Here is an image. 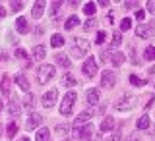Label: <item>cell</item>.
I'll return each instance as SVG.
<instances>
[{
	"label": "cell",
	"instance_id": "obj_1",
	"mask_svg": "<svg viewBox=\"0 0 155 141\" xmlns=\"http://www.w3.org/2000/svg\"><path fill=\"white\" fill-rule=\"evenodd\" d=\"M87 50H89V41H85V39H74V45H72V50L70 54L74 58H84L87 54Z\"/></svg>",
	"mask_w": 155,
	"mask_h": 141
},
{
	"label": "cell",
	"instance_id": "obj_2",
	"mask_svg": "<svg viewBox=\"0 0 155 141\" xmlns=\"http://www.w3.org/2000/svg\"><path fill=\"white\" fill-rule=\"evenodd\" d=\"M52 75H54V66L43 64V66L37 70V83H39V85H47V81H51Z\"/></svg>",
	"mask_w": 155,
	"mask_h": 141
},
{
	"label": "cell",
	"instance_id": "obj_3",
	"mask_svg": "<svg viewBox=\"0 0 155 141\" xmlns=\"http://www.w3.org/2000/svg\"><path fill=\"white\" fill-rule=\"evenodd\" d=\"M78 95L74 91H68L64 95V99H62V104H60V114L62 116H70L72 114V108H74V103H76Z\"/></svg>",
	"mask_w": 155,
	"mask_h": 141
},
{
	"label": "cell",
	"instance_id": "obj_4",
	"mask_svg": "<svg viewBox=\"0 0 155 141\" xmlns=\"http://www.w3.org/2000/svg\"><path fill=\"white\" fill-rule=\"evenodd\" d=\"M136 106V97L132 93H126L120 97V101L114 104V108L116 110H130V108H134Z\"/></svg>",
	"mask_w": 155,
	"mask_h": 141
},
{
	"label": "cell",
	"instance_id": "obj_5",
	"mask_svg": "<svg viewBox=\"0 0 155 141\" xmlns=\"http://www.w3.org/2000/svg\"><path fill=\"white\" fill-rule=\"evenodd\" d=\"M81 70H84V75L85 77H95L97 75V62L93 60V56H89L84 62V68H81Z\"/></svg>",
	"mask_w": 155,
	"mask_h": 141
},
{
	"label": "cell",
	"instance_id": "obj_6",
	"mask_svg": "<svg viewBox=\"0 0 155 141\" xmlns=\"http://www.w3.org/2000/svg\"><path fill=\"white\" fill-rule=\"evenodd\" d=\"M114 83H116L114 72H113V70H105L103 75H101V85L107 87V89H110V87H114Z\"/></svg>",
	"mask_w": 155,
	"mask_h": 141
},
{
	"label": "cell",
	"instance_id": "obj_7",
	"mask_svg": "<svg viewBox=\"0 0 155 141\" xmlns=\"http://www.w3.org/2000/svg\"><path fill=\"white\" fill-rule=\"evenodd\" d=\"M91 135H93V126H91V124L84 126V128H76V137H78V139L87 141Z\"/></svg>",
	"mask_w": 155,
	"mask_h": 141
},
{
	"label": "cell",
	"instance_id": "obj_8",
	"mask_svg": "<svg viewBox=\"0 0 155 141\" xmlns=\"http://www.w3.org/2000/svg\"><path fill=\"white\" fill-rule=\"evenodd\" d=\"M56 97H58L56 89H51L48 93H45V97H43V106H45V108H52L54 103H56Z\"/></svg>",
	"mask_w": 155,
	"mask_h": 141
},
{
	"label": "cell",
	"instance_id": "obj_9",
	"mask_svg": "<svg viewBox=\"0 0 155 141\" xmlns=\"http://www.w3.org/2000/svg\"><path fill=\"white\" fill-rule=\"evenodd\" d=\"M41 122H43V116L41 114H37V112H33L31 116L27 118V122H25V128L31 132V130H35L37 126H41Z\"/></svg>",
	"mask_w": 155,
	"mask_h": 141
},
{
	"label": "cell",
	"instance_id": "obj_10",
	"mask_svg": "<svg viewBox=\"0 0 155 141\" xmlns=\"http://www.w3.org/2000/svg\"><path fill=\"white\" fill-rule=\"evenodd\" d=\"M91 110H84L81 114H78L76 116V120H74V128H81V124H85V122H89L91 120Z\"/></svg>",
	"mask_w": 155,
	"mask_h": 141
},
{
	"label": "cell",
	"instance_id": "obj_11",
	"mask_svg": "<svg viewBox=\"0 0 155 141\" xmlns=\"http://www.w3.org/2000/svg\"><path fill=\"white\" fill-rule=\"evenodd\" d=\"M136 35H138L140 39H149V37H151V31H149L147 23H140L138 29H136Z\"/></svg>",
	"mask_w": 155,
	"mask_h": 141
},
{
	"label": "cell",
	"instance_id": "obj_12",
	"mask_svg": "<svg viewBox=\"0 0 155 141\" xmlns=\"http://www.w3.org/2000/svg\"><path fill=\"white\" fill-rule=\"evenodd\" d=\"M16 29L21 33V35L29 33V23H27V19H25V18H18V19H16Z\"/></svg>",
	"mask_w": 155,
	"mask_h": 141
},
{
	"label": "cell",
	"instance_id": "obj_13",
	"mask_svg": "<svg viewBox=\"0 0 155 141\" xmlns=\"http://www.w3.org/2000/svg\"><path fill=\"white\" fill-rule=\"evenodd\" d=\"M31 54H33V60H43V58H45V54H47V48L43 46V45H37V46L31 50Z\"/></svg>",
	"mask_w": 155,
	"mask_h": 141
},
{
	"label": "cell",
	"instance_id": "obj_14",
	"mask_svg": "<svg viewBox=\"0 0 155 141\" xmlns=\"http://www.w3.org/2000/svg\"><path fill=\"white\" fill-rule=\"evenodd\" d=\"M85 99H87L89 104H97V103H99V91H97V89H89L85 93Z\"/></svg>",
	"mask_w": 155,
	"mask_h": 141
},
{
	"label": "cell",
	"instance_id": "obj_15",
	"mask_svg": "<svg viewBox=\"0 0 155 141\" xmlns=\"http://www.w3.org/2000/svg\"><path fill=\"white\" fill-rule=\"evenodd\" d=\"M113 128H114V118L113 116H107L103 120V124H101V132H113Z\"/></svg>",
	"mask_w": 155,
	"mask_h": 141
},
{
	"label": "cell",
	"instance_id": "obj_16",
	"mask_svg": "<svg viewBox=\"0 0 155 141\" xmlns=\"http://www.w3.org/2000/svg\"><path fill=\"white\" fill-rule=\"evenodd\" d=\"M10 85H12L10 75H4V77H2V85H0V89H2V95H4V97H10Z\"/></svg>",
	"mask_w": 155,
	"mask_h": 141
},
{
	"label": "cell",
	"instance_id": "obj_17",
	"mask_svg": "<svg viewBox=\"0 0 155 141\" xmlns=\"http://www.w3.org/2000/svg\"><path fill=\"white\" fill-rule=\"evenodd\" d=\"M110 62H113V66H116V68H118V66H122V62H124V54H122V52H110Z\"/></svg>",
	"mask_w": 155,
	"mask_h": 141
},
{
	"label": "cell",
	"instance_id": "obj_18",
	"mask_svg": "<svg viewBox=\"0 0 155 141\" xmlns=\"http://www.w3.org/2000/svg\"><path fill=\"white\" fill-rule=\"evenodd\" d=\"M43 12H45V6H43V2H35V4H33V12H31L33 19H39V18L43 16Z\"/></svg>",
	"mask_w": 155,
	"mask_h": 141
},
{
	"label": "cell",
	"instance_id": "obj_19",
	"mask_svg": "<svg viewBox=\"0 0 155 141\" xmlns=\"http://www.w3.org/2000/svg\"><path fill=\"white\" fill-rule=\"evenodd\" d=\"M62 10V2H52L51 4V16H52V21H58V12Z\"/></svg>",
	"mask_w": 155,
	"mask_h": 141
},
{
	"label": "cell",
	"instance_id": "obj_20",
	"mask_svg": "<svg viewBox=\"0 0 155 141\" xmlns=\"http://www.w3.org/2000/svg\"><path fill=\"white\" fill-rule=\"evenodd\" d=\"M136 126H138V130H147L149 126H151V120H149V116H147V114H143L142 118L138 120V124H136Z\"/></svg>",
	"mask_w": 155,
	"mask_h": 141
},
{
	"label": "cell",
	"instance_id": "obj_21",
	"mask_svg": "<svg viewBox=\"0 0 155 141\" xmlns=\"http://www.w3.org/2000/svg\"><path fill=\"white\" fill-rule=\"evenodd\" d=\"M16 83L19 85V89L29 91V83H27V79H25V75H23V74H18L16 75Z\"/></svg>",
	"mask_w": 155,
	"mask_h": 141
},
{
	"label": "cell",
	"instance_id": "obj_22",
	"mask_svg": "<svg viewBox=\"0 0 155 141\" xmlns=\"http://www.w3.org/2000/svg\"><path fill=\"white\" fill-rule=\"evenodd\" d=\"M48 137H51V132L47 128H41L35 135V141H48Z\"/></svg>",
	"mask_w": 155,
	"mask_h": 141
},
{
	"label": "cell",
	"instance_id": "obj_23",
	"mask_svg": "<svg viewBox=\"0 0 155 141\" xmlns=\"http://www.w3.org/2000/svg\"><path fill=\"white\" fill-rule=\"evenodd\" d=\"M54 58H56V62H58L62 68H66V70L70 68V58H68L66 54H54Z\"/></svg>",
	"mask_w": 155,
	"mask_h": 141
},
{
	"label": "cell",
	"instance_id": "obj_24",
	"mask_svg": "<svg viewBox=\"0 0 155 141\" xmlns=\"http://www.w3.org/2000/svg\"><path fill=\"white\" fill-rule=\"evenodd\" d=\"M8 114H10V116H18V114H19V104L16 103V99L10 101V104H8Z\"/></svg>",
	"mask_w": 155,
	"mask_h": 141
},
{
	"label": "cell",
	"instance_id": "obj_25",
	"mask_svg": "<svg viewBox=\"0 0 155 141\" xmlns=\"http://www.w3.org/2000/svg\"><path fill=\"white\" fill-rule=\"evenodd\" d=\"M78 23H80V18H78V16H70V18L66 19L64 27H66V29H74V27L78 25Z\"/></svg>",
	"mask_w": 155,
	"mask_h": 141
},
{
	"label": "cell",
	"instance_id": "obj_26",
	"mask_svg": "<svg viewBox=\"0 0 155 141\" xmlns=\"http://www.w3.org/2000/svg\"><path fill=\"white\" fill-rule=\"evenodd\" d=\"M51 45L54 46V48L62 46V45H64V37H62V35H58V33H56V35H52V39H51Z\"/></svg>",
	"mask_w": 155,
	"mask_h": 141
},
{
	"label": "cell",
	"instance_id": "obj_27",
	"mask_svg": "<svg viewBox=\"0 0 155 141\" xmlns=\"http://www.w3.org/2000/svg\"><path fill=\"white\" fill-rule=\"evenodd\" d=\"M62 85H64V87H74V85H78V81L70 74H66L64 77H62Z\"/></svg>",
	"mask_w": 155,
	"mask_h": 141
},
{
	"label": "cell",
	"instance_id": "obj_28",
	"mask_svg": "<svg viewBox=\"0 0 155 141\" xmlns=\"http://www.w3.org/2000/svg\"><path fill=\"white\" fill-rule=\"evenodd\" d=\"M16 133H18V124H16V122H10V124H8V130H6V135L12 139Z\"/></svg>",
	"mask_w": 155,
	"mask_h": 141
},
{
	"label": "cell",
	"instance_id": "obj_29",
	"mask_svg": "<svg viewBox=\"0 0 155 141\" xmlns=\"http://www.w3.org/2000/svg\"><path fill=\"white\" fill-rule=\"evenodd\" d=\"M95 27H97V19L95 18H89L85 21V25H84V31H93Z\"/></svg>",
	"mask_w": 155,
	"mask_h": 141
},
{
	"label": "cell",
	"instance_id": "obj_30",
	"mask_svg": "<svg viewBox=\"0 0 155 141\" xmlns=\"http://www.w3.org/2000/svg\"><path fill=\"white\" fill-rule=\"evenodd\" d=\"M95 10H97V8H95V2H87V4H85V8H84V12L87 14V16H93Z\"/></svg>",
	"mask_w": 155,
	"mask_h": 141
},
{
	"label": "cell",
	"instance_id": "obj_31",
	"mask_svg": "<svg viewBox=\"0 0 155 141\" xmlns=\"http://www.w3.org/2000/svg\"><path fill=\"white\" fill-rule=\"evenodd\" d=\"M143 56H145V60H155V46H147Z\"/></svg>",
	"mask_w": 155,
	"mask_h": 141
},
{
	"label": "cell",
	"instance_id": "obj_32",
	"mask_svg": "<svg viewBox=\"0 0 155 141\" xmlns=\"http://www.w3.org/2000/svg\"><path fill=\"white\" fill-rule=\"evenodd\" d=\"M130 27H132V19H130V18H124L122 21H120V29H122V31H128Z\"/></svg>",
	"mask_w": 155,
	"mask_h": 141
},
{
	"label": "cell",
	"instance_id": "obj_33",
	"mask_svg": "<svg viewBox=\"0 0 155 141\" xmlns=\"http://www.w3.org/2000/svg\"><path fill=\"white\" fill-rule=\"evenodd\" d=\"M23 104H25V108H33V104H35V97H33V95H27L25 101H23Z\"/></svg>",
	"mask_w": 155,
	"mask_h": 141
},
{
	"label": "cell",
	"instance_id": "obj_34",
	"mask_svg": "<svg viewBox=\"0 0 155 141\" xmlns=\"http://www.w3.org/2000/svg\"><path fill=\"white\" fill-rule=\"evenodd\" d=\"M120 43H122V37H120L118 31H114V33H113V46H118Z\"/></svg>",
	"mask_w": 155,
	"mask_h": 141
},
{
	"label": "cell",
	"instance_id": "obj_35",
	"mask_svg": "<svg viewBox=\"0 0 155 141\" xmlns=\"http://www.w3.org/2000/svg\"><path fill=\"white\" fill-rule=\"evenodd\" d=\"M105 39H107V33H105V31H99V33H97L95 43H97V45H103V43H105Z\"/></svg>",
	"mask_w": 155,
	"mask_h": 141
},
{
	"label": "cell",
	"instance_id": "obj_36",
	"mask_svg": "<svg viewBox=\"0 0 155 141\" xmlns=\"http://www.w3.org/2000/svg\"><path fill=\"white\" fill-rule=\"evenodd\" d=\"M56 132L60 133V135H66L68 133V124H58L56 126Z\"/></svg>",
	"mask_w": 155,
	"mask_h": 141
},
{
	"label": "cell",
	"instance_id": "obj_37",
	"mask_svg": "<svg viewBox=\"0 0 155 141\" xmlns=\"http://www.w3.org/2000/svg\"><path fill=\"white\" fill-rule=\"evenodd\" d=\"M130 83H134V85H138V87H140V85H143L145 81H143V79H140L138 75H130Z\"/></svg>",
	"mask_w": 155,
	"mask_h": 141
},
{
	"label": "cell",
	"instance_id": "obj_38",
	"mask_svg": "<svg viewBox=\"0 0 155 141\" xmlns=\"http://www.w3.org/2000/svg\"><path fill=\"white\" fill-rule=\"evenodd\" d=\"M10 6H12V12L16 14V12H19V10L23 8V2H12V4H10Z\"/></svg>",
	"mask_w": 155,
	"mask_h": 141
},
{
	"label": "cell",
	"instance_id": "obj_39",
	"mask_svg": "<svg viewBox=\"0 0 155 141\" xmlns=\"http://www.w3.org/2000/svg\"><path fill=\"white\" fill-rule=\"evenodd\" d=\"M105 141H122V137H120V133H113V135H109Z\"/></svg>",
	"mask_w": 155,
	"mask_h": 141
},
{
	"label": "cell",
	"instance_id": "obj_40",
	"mask_svg": "<svg viewBox=\"0 0 155 141\" xmlns=\"http://www.w3.org/2000/svg\"><path fill=\"white\" fill-rule=\"evenodd\" d=\"M16 56H18V58H21V60H23V58H27V52L23 50V48H18V50H16Z\"/></svg>",
	"mask_w": 155,
	"mask_h": 141
},
{
	"label": "cell",
	"instance_id": "obj_41",
	"mask_svg": "<svg viewBox=\"0 0 155 141\" xmlns=\"http://www.w3.org/2000/svg\"><path fill=\"white\" fill-rule=\"evenodd\" d=\"M147 27H149V31H151V35H155V18L151 21H147Z\"/></svg>",
	"mask_w": 155,
	"mask_h": 141
},
{
	"label": "cell",
	"instance_id": "obj_42",
	"mask_svg": "<svg viewBox=\"0 0 155 141\" xmlns=\"http://www.w3.org/2000/svg\"><path fill=\"white\" fill-rule=\"evenodd\" d=\"M143 18H145V12H143V10H138V12H136V19H140V21H142Z\"/></svg>",
	"mask_w": 155,
	"mask_h": 141
},
{
	"label": "cell",
	"instance_id": "obj_43",
	"mask_svg": "<svg viewBox=\"0 0 155 141\" xmlns=\"http://www.w3.org/2000/svg\"><path fill=\"white\" fill-rule=\"evenodd\" d=\"M147 10L151 14H155V2H153V0H149V2H147Z\"/></svg>",
	"mask_w": 155,
	"mask_h": 141
},
{
	"label": "cell",
	"instance_id": "obj_44",
	"mask_svg": "<svg viewBox=\"0 0 155 141\" xmlns=\"http://www.w3.org/2000/svg\"><path fill=\"white\" fill-rule=\"evenodd\" d=\"M126 141H140V137H138V135H130V137L126 139Z\"/></svg>",
	"mask_w": 155,
	"mask_h": 141
},
{
	"label": "cell",
	"instance_id": "obj_45",
	"mask_svg": "<svg viewBox=\"0 0 155 141\" xmlns=\"http://www.w3.org/2000/svg\"><path fill=\"white\" fill-rule=\"evenodd\" d=\"M124 6H126V8H134L136 2H124Z\"/></svg>",
	"mask_w": 155,
	"mask_h": 141
},
{
	"label": "cell",
	"instance_id": "obj_46",
	"mask_svg": "<svg viewBox=\"0 0 155 141\" xmlns=\"http://www.w3.org/2000/svg\"><path fill=\"white\" fill-rule=\"evenodd\" d=\"M4 16H6V10H4L2 6H0V18H4Z\"/></svg>",
	"mask_w": 155,
	"mask_h": 141
},
{
	"label": "cell",
	"instance_id": "obj_47",
	"mask_svg": "<svg viewBox=\"0 0 155 141\" xmlns=\"http://www.w3.org/2000/svg\"><path fill=\"white\" fill-rule=\"evenodd\" d=\"M147 72H149V74H155V66H151V68H149Z\"/></svg>",
	"mask_w": 155,
	"mask_h": 141
},
{
	"label": "cell",
	"instance_id": "obj_48",
	"mask_svg": "<svg viewBox=\"0 0 155 141\" xmlns=\"http://www.w3.org/2000/svg\"><path fill=\"white\" fill-rule=\"evenodd\" d=\"M19 141H29V139H27V137H21V139H19Z\"/></svg>",
	"mask_w": 155,
	"mask_h": 141
},
{
	"label": "cell",
	"instance_id": "obj_49",
	"mask_svg": "<svg viewBox=\"0 0 155 141\" xmlns=\"http://www.w3.org/2000/svg\"><path fill=\"white\" fill-rule=\"evenodd\" d=\"M0 110H2V103H0Z\"/></svg>",
	"mask_w": 155,
	"mask_h": 141
},
{
	"label": "cell",
	"instance_id": "obj_50",
	"mask_svg": "<svg viewBox=\"0 0 155 141\" xmlns=\"http://www.w3.org/2000/svg\"><path fill=\"white\" fill-rule=\"evenodd\" d=\"M0 132H2V126H0Z\"/></svg>",
	"mask_w": 155,
	"mask_h": 141
}]
</instances>
